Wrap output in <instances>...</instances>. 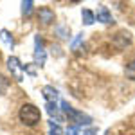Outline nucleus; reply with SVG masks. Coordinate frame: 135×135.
Returning a JSON list of instances; mask_svg holds the SVG:
<instances>
[{
  "label": "nucleus",
  "instance_id": "nucleus-1",
  "mask_svg": "<svg viewBox=\"0 0 135 135\" xmlns=\"http://www.w3.org/2000/svg\"><path fill=\"white\" fill-rule=\"evenodd\" d=\"M18 117H20V121L23 123V124L27 126H34L40 123V119H42V114H40V110L34 106V104H23L20 108V114H18Z\"/></svg>",
  "mask_w": 135,
  "mask_h": 135
},
{
  "label": "nucleus",
  "instance_id": "nucleus-2",
  "mask_svg": "<svg viewBox=\"0 0 135 135\" xmlns=\"http://www.w3.org/2000/svg\"><path fill=\"white\" fill-rule=\"evenodd\" d=\"M7 67H9L11 74H13L18 81H22V79H23V65L20 63V60H18V58L11 56L9 60H7Z\"/></svg>",
  "mask_w": 135,
  "mask_h": 135
},
{
  "label": "nucleus",
  "instance_id": "nucleus-3",
  "mask_svg": "<svg viewBox=\"0 0 135 135\" xmlns=\"http://www.w3.org/2000/svg\"><path fill=\"white\" fill-rule=\"evenodd\" d=\"M130 43H132V34H130V32L121 31V32H117V34H115L114 45L117 47V49H126Z\"/></svg>",
  "mask_w": 135,
  "mask_h": 135
},
{
  "label": "nucleus",
  "instance_id": "nucleus-4",
  "mask_svg": "<svg viewBox=\"0 0 135 135\" xmlns=\"http://www.w3.org/2000/svg\"><path fill=\"white\" fill-rule=\"evenodd\" d=\"M95 18H97V22H103V23H112V22H114L112 13L108 11V7H104V6H97Z\"/></svg>",
  "mask_w": 135,
  "mask_h": 135
},
{
  "label": "nucleus",
  "instance_id": "nucleus-5",
  "mask_svg": "<svg viewBox=\"0 0 135 135\" xmlns=\"http://www.w3.org/2000/svg\"><path fill=\"white\" fill-rule=\"evenodd\" d=\"M34 61H36V65H40V67H42L43 63H45V51H43V42H42V38H36V49H34Z\"/></svg>",
  "mask_w": 135,
  "mask_h": 135
},
{
  "label": "nucleus",
  "instance_id": "nucleus-6",
  "mask_svg": "<svg viewBox=\"0 0 135 135\" xmlns=\"http://www.w3.org/2000/svg\"><path fill=\"white\" fill-rule=\"evenodd\" d=\"M38 20L42 22L43 25H49L54 22V11L49 9V7H42V9L38 11Z\"/></svg>",
  "mask_w": 135,
  "mask_h": 135
},
{
  "label": "nucleus",
  "instance_id": "nucleus-7",
  "mask_svg": "<svg viewBox=\"0 0 135 135\" xmlns=\"http://www.w3.org/2000/svg\"><path fill=\"white\" fill-rule=\"evenodd\" d=\"M43 97L47 99V103H52L58 97V90L54 86H43Z\"/></svg>",
  "mask_w": 135,
  "mask_h": 135
},
{
  "label": "nucleus",
  "instance_id": "nucleus-8",
  "mask_svg": "<svg viewBox=\"0 0 135 135\" xmlns=\"http://www.w3.org/2000/svg\"><path fill=\"white\" fill-rule=\"evenodd\" d=\"M81 18H83L85 25H92L94 22H95V15H94L90 9H83L81 11Z\"/></svg>",
  "mask_w": 135,
  "mask_h": 135
},
{
  "label": "nucleus",
  "instance_id": "nucleus-9",
  "mask_svg": "<svg viewBox=\"0 0 135 135\" xmlns=\"http://www.w3.org/2000/svg\"><path fill=\"white\" fill-rule=\"evenodd\" d=\"M0 38H2V42L6 43L7 47H13V45H15V42H13V36H11V32H9V31H6V29H2V31H0Z\"/></svg>",
  "mask_w": 135,
  "mask_h": 135
},
{
  "label": "nucleus",
  "instance_id": "nucleus-10",
  "mask_svg": "<svg viewBox=\"0 0 135 135\" xmlns=\"http://www.w3.org/2000/svg\"><path fill=\"white\" fill-rule=\"evenodd\" d=\"M124 74H126V78H128V79H133V81H135V61L126 63Z\"/></svg>",
  "mask_w": 135,
  "mask_h": 135
},
{
  "label": "nucleus",
  "instance_id": "nucleus-11",
  "mask_svg": "<svg viewBox=\"0 0 135 135\" xmlns=\"http://www.w3.org/2000/svg\"><path fill=\"white\" fill-rule=\"evenodd\" d=\"M32 6H34V2H31V0L22 2V15H23V16H29L31 11H32Z\"/></svg>",
  "mask_w": 135,
  "mask_h": 135
},
{
  "label": "nucleus",
  "instance_id": "nucleus-12",
  "mask_svg": "<svg viewBox=\"0 0 135 135\" xmlns=\"http://www.w3.org/2000/svg\"><path fill=\"white\" fill-rule=\"evenodd\" d=\"M7 86H9V81L4 76H0V95H4V94L7 92Z\"/></svg>",
  "mask_w": 135,
  "mask_h": 135
},
{
  "label": "nucleus",
  "instance_id": "nucleus-13",
  "mask_svg": "<svg viewBox=\"0 0 135 135\" xmlns=\"http://www.w3.org/2000/svg\"><path fill=\"white\" fill-rule=\"evenodd\" d=\"M47 112H49V115H58V106H56L54 101L52 103H47Z\"/></svg>",
  "mask_w": 135,
  "mask_h": 135
},
{
  "label": "nucleus",
  "instance_id": "nucleus-14",
  "mask_svg": "<svg viewBox=\"0 0 135 135\" xmlns=\"http://www.w3.org/2000/svg\"><path fill=\"white\" fill-rule=\"evenodd\" d=\"M51 135H61V128L58 126V123H51Z\"/></svg>",
  "mask_w": 135,
  "mask_h": 135
},
{
  "label": "nucleus",
  "instance_id": "nucleus-15",
  "mask_svg": "<svg viewBox=\"0 0 135 135\" xmlns=\"http://www.w3.org/2000/svg\"><path fill=\"white\" fill-rule=\"evenodd\" d=\"M83 36H85L83 32H79V34H78V36H76V40H74V42H72V45H70V47H72V49H76V47H78V45H79V43L83 42Z\"/></svg>",
  "mask_w": 135,
  "mask_h": 135
},
{
  "label": "nucleus",
  "instance_id": "nucleus-16",
  "mask_svg": "<svg viewBox=\"0 0 135 135\" xmlns=\"http://www.w3.org/2000/svg\"><path fill=\"white\" fill-rule=\"evenodd\" d=\"M67 135H78V126H70L67 130Z\"/></svg>",
  "mask_w": 135,
  "mask_h": 135
},
{
  "label": "nucleus",
  "instance_id": "nucleus-17",
  "mask_svg": "<svg viewBox=\"0 0 135 135\" xmlns=\"http://www.w3.org/2000/svg\"><path fill=\"white\" fill-rule=\"evenodd\" d=\"M83 135H97V130H94V128H90V130H85Z\"/></svg>",
  "mask_w": 135,
  "mask_h": 135
}]
</instances>
